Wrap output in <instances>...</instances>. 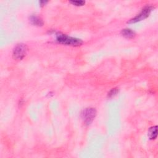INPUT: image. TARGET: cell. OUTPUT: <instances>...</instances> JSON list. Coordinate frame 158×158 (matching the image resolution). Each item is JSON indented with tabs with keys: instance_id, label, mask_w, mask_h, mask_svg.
Here are the masks:
<instances>
[{
	"instance_id": "6da1fadb",
	"label": "cell",
	"mask_w": 158,
	"mask_h": 158,
	"mask_svg": "<svg viewBox=\"0 0 158 158\" xmlns=\"http://www.w3.org/2000/svg\"><path fill=\"white\" fill-rule=\"evenodd\" d=\"M57 41L62 44L66 45H71L77 47L82 44V41L80 39L69 37L64 34H58L57 35Z\"/></svg>"
},
{
	"instance_id": "7a4b0ae2",
	"label": "cell",
	"mask_w": 158,
	"mask_h": 158,
	"mask_svg": "<svg viewBox=\"0 0 158 158\" xmlns=\"http://www.w3.org/2000/svg\"><path fill=\"white\" fill-rule=\"evenodd\" d=\"M96 115V111L95 108H89L85 109L81 113V116L83 122L87 125H90Z\"/></svg>"
},
{
	"instance_id": "3957f363",
	"label": "cell",
	"mask_w": 158,
	"mask_h": 158,
	"mask_svg": "<svg viewBox=\"0 0 158 158\" xmlns=\"http://www.w3.org/2000/svg\"><path fill=\"white\" fill-rule=\"evenodd\" d=\"M27 51V47L25 44H18L13 50V57L16 59H18V60H21L25 56Z\"/></svg>"
},
{
	"instance_id": "277c9868",
	"label": "cell",
	"mask_w": 158,
	"mask_h": 158,
	"mask_svg": "<svg viewBox=\"0 0 158 158\" xmlns=\"http://www.w3.org/2000/svg\"><path fill=\"white\" fill-rule=\"evenodd\" d=\"M153 7L152 6H147L146 7H144L142 11L140 13V14H138V15H136L135 17H134V18L131 19L130 21L128 22L129 24H133V23H136L137 22H139L142 21V20H144V19L147 18L151 12V11L153 10Z\"/></svg>"
},
{
	"instance_id": "5b68a950",
	"label": "cell",
	"mask_w": 158,
	"mask_h": 158,
	"mask_svg": "<svg viewBox=\"0 0 158 158\" xmlns=\"http://www.w3.org/2000/svg\"><path fill=\"white\" fill-rule=\"evenodd\" d=\"M121 34L127 38H132L135 36V32L131 29H125L122 30Z\"/></svg>"
},
{
	"instance_id": "8992f818",
	"label": "cell",
	"mask_w": 158,
	"mask_h": 158,
	"mask_svg": "<svg viewBox=\"0 0 158 158\" xmlns=\"http://www.w3.org/2000/svg\"><path fill=\"white\" fill-rule=\"evenodd\" d=\"M157 127L154 126L151 127L148 132V136L150 140H154L157 137Z\"/></svg>"
},
{
	"instance_id": "52a82bcc",
	"label": "cell",
	"mask_w": 158,
	"mask_h": 158,
	"mask_svg": "<svg viewBox=\"0 0 158 158\" xmlns=\"http://www.w3.org/2000/svg\"><path fill=\"white\" fill-rule=\"evenodd\" d=\"M30 21L33 25L37 26H42L43 24V22L42 19L36 16H32L30 17Z\"/></svg>"
},
{
	"instance_id": "ba28073f",
	"label": "cell",
	"mask_w": 158,
	"mask_h": 158,
	"mask_svg": "<svg viewBox=\"0 0 158 158\" xmlns=\"http://www.w3.org/2000/svg\"><path fill=\"white\" fill-rule=\"evenodd\" d=\"M119 91V90L118 88H114L111 89L108 94V98H113L118 93Z\"/></svg>"
},
{
	"instance_id": "9c48e42d",
	"label": "cell",
	"mask_w": 158,
	"mask_h": 158,
	"mask_svg": "<svg viewBox=\"0 0 158 158\" xmlns=\"http://www.w3.org/2000/svg\"><path fill=\"white\" fill-rule=\"evenodd\" d=\"M70 3H71L72 4H73L75 6H83L84 5V4L85 3V1H70Z\"/></svg>"
},
{
	"instance_id": "30bf717a",
	"label": "cell",
	"mask_w": 158,
	"mask_h": 158,
	"mask_svg": "<svg viewBox=\"0 0 158 158\" xmlns=\"http://www.w3.org/2000/svg\"><path fill=\"white\" fill-rule=\"evenodd\" d=\"M40 3H41V5H42V6H43V5H44V4H45L46 3H47V1H40Z\"/></svg>"
}]
</instances>
